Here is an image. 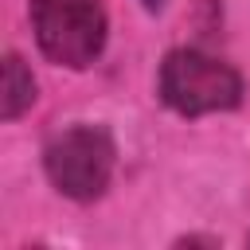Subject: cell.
Wrapping results in <instances>:
<instances>
[{"instance_id": "277c9868", "label": "cell", "mask_w": 250, "mask_h": 250, "mask_svg": "<svg viewBox=\"0 0 250 250\" xmlns=\"http://www.w3.org/2000/svg\"><path fill=\"white\" fill-rule=\"evenodd\" d=\"M31 98H35L31 74L23 70V62H20L16 55H8V59H4V117H8V121L20 117V113L31 105Z\"/></svg>"}, {"instance_id": "7a4b0ae2", "label": "cell", "mask_w": 250, "mask_h": 250, "mask_svg": "<svg viewBox=\"0 0 250 250\" xmlns=\"http://www.w3.org/2000/svg\"><path fill=\"white\" fill-rule=\"evenodd\" d=\"M31 27L47 59L86 66L105 43V12L98 0H31Z\"/></svg>"}, {"instance_id": "5b68a950", "label": "cell", "mask_w": 250, "mask_h": 250, "mask_svg": "<svg viewBox=\"0 0 250 250\" xmlns=\"http://www.w3.org/2000/svg\"><path fill=\"white\" fill-rule=\"evenodd\" d=\"M141 4H145V8H152V12H156V8H160V4H164V0H141Z\"/></svg>"}, {"instance_id": "3957f363", "label": "cell", "mask_w": 250, "mask_h": 250, "mask_svg": "<svg viewBox=\"0 0 250 250\" xmlns=\"http://www.w3.org/2000/svg\"><path fill=\"white\" fill-rule=\"evenodd\" d=\"M113 172V141L94 125H74L47 145V176L70 199H94Z\"/></svg>"}, {"instance_id": "6da1fadb", "label": "cell", "mask_w": 250, "mask_h": 250, "mask_svg": "<svg viewBox=\"0 0 250 250\" xmlns=\"http://www.w3.org/2000/svg\"><path fill=\"white\" fill-rule=\"evenodd\" d=\"M160 94L176 113L199 117L215 109H234L242 98V82L227 62L203 51H172L160 66Z\"/></svg>"}]
</instances>
